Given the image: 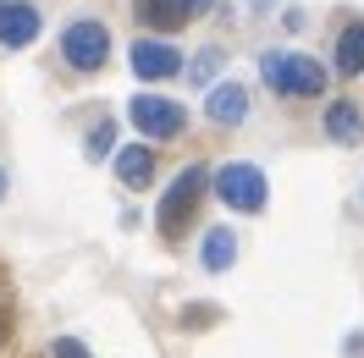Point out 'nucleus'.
Instances as JSON below:
<instances>
[{
    "label": "nucleus",
    "instance_id": "5",
    "mask_svg": "<svg viewBox=\"0 0 364 358\" xmlns=\"http://www.w3.org/2000/svg\"><path fill=\"white\" fill-rule=\"evenodd\" d=\"M127 116H133V127L138 133H149V138H182V127H188V111H182L177 99H160V94H138L133 105H127Z\"/></svg>",
    "mask_w": 364,
    "mask_h": 358
},
{
    "label": "nucleus",
    "instance_id": "17",
    "mask_svg": "<svg viewBox=\"0 0 364 358\" xmlns=\"http://www.w3.org/2000/svg\"><path fill=\"white\" fill-rule=\"evenodd\" d=\"M6 336H11V309L0 303V342H6Z\"/></svg>",
    "mask_w": 364,
    "mask_h": 358
},
{
    "label": "nucleus",
    "instance_id": "8",
    "mask_svg": "<svg viewBox=\"0 0 364 358\" xmlns=\"http://www.w3.org/2000/svg\"><path fill=\"white\" fill-rule=\"evenodd\" d=\"M199 11H210V0H138V23L155 28V33H177Z\"/></svg>",
    "mask_w": 364,
    "mask_h": 358
},
{
    "label": "nucleus",
    "instance_id": "1",
    "mask_svg": "<svg viewBox=\"0 0 364 358\" xmlns=\"http://www.w3.org/2000/svg\"><path fill=\"white\" fill-rule=\"evenodd\" d=\"M259 72H265V89H276L282 99H315V94H326V67L309 61V55H298V50H271Z\"/></svg>",
    "mask_w": 364,
    "mask_h": 358
},
{
    "label": "nucleus",
    "instance_id": "7",
    "mask_svg": "<svg viewBox=\"0 0 364 358\" xmlns=\"http://www.w3.org/2000/svg\"><path fill=\"white\" fill-rule=\"evenodd\" d=\"M39 39V6L33 0H0V45L23 50Z\"/></svg>",
    "mask_w": 364,
    "mask_h": 358
},
{
    "label": "nucleus",
    "instance_id": "11",
    "mask_svg": "<svg viewBox=\"0 0 364 358\" xmlns=\"http://www.w3.org/2000/svg\"><path fill=\"white\" fill-rule=\"evenodd\" d=\"M320 127H326V138H331V143H359V138H364V116H359V105H353V99H337V105H326Z\"/></svg>",
    "mask_w": 364,
    "mask_h": 358
},
{
    "label": "nucleus",
    "instance_id": "18",
    "mask_svg": "<svg viewBox=\"0 0 364 358\" xmlns=\"http://www.w3.org/2000/svg\"><path fill=\"white\" fill-rule=\"evenodd\" d=\"M0 199H6V166H0Z\"/></svg>",
    "mask_w": 364,
    "mask_h": 358
},
{
    "label": "nucleus",
    "instance_id": "9",
    "mask_svg": "<svg viewBox=\"0 0 364 358\" xmlns=\"http://www.w3.org/2000/svg\"><path fill=\"white\" fill-rule=\"evenodd\" d=\"M205 116L210 121H221V127H237V121H249V83H215L205 99Z\"/></svg>",
    "mask_w": 364,
    "mask_h": 358
},
{
    "label": "nucleus",
    "instance_id": "15",
    "mask_svg": "<svg viewBox=\"0 0 364 358\" xmlns=\"http://www.w3.org/2000/svg\"><path fill=\"white\" fill-rule=\"evenodd\" d=\"M111 138H116V121H100V127L89 133V155H94V160L111 155Z\"/></svg>",
    "mask_w": 364,
    "mask_h": 358
},
{
    "label": "nucleus",
    "instance_id": "3",
    "mask_svg": "<svg viewBox=\"0 0 364 358\" xmlns=\"http://www.w3.org/2000/svg\"><path fill=\"white\" fill-rule=\"evenodd\" d=\"M215 193H221V204H227V210H237V215H259V210H265V199H271L265 171H259V166H249V160L221 166V171H215Z\"/></svg>",
    "mask_w": 364,
    "mask_h": 358
},
{
    "label": "nucleus",
    "instance_id": "16",
    "mask_svg": "<svg viewBox=\"0 0 364 358\" xmlns=\"http://www.w3.org/2000/svg\"><path fill=\"white\" fill-rule=\"evenodd\" d=\"M50 353H55V358H94L89 347H83V342H77V336H61V342H55V347H50Z\"/></svg>",
    "mask_w": 364,
    "mask_h": 358
},
{
    "label": "nucleus",
    "instance_id": "10",
    "mask_svg": "<svg viewBox=\"0 0 364 358\" xmlns=\"http://www.w3.org/2000/svg\"><path fill=\"white\" fill-rule=\"evenodd\" d=\"M116 177H122V188H149V182H155V149H149V143L116 149Z\"/></svg>",
    "mask_w": 364,
    "mask_h": 358
},
{
    "label": "nucleus",
    "instance_id": "14",
    "mask_svg": "<svg viewBox=\"0 0 364 358\" xmlns=\"http://www.w3.org/2000/svg\"><path fill=\"white\" fill-rule=\"evenodd\" d=\"M215 72H221V50H205V55L193 61V83L205 89V83H210V77H215Z\"/></svg>",
    "mask_w": 364,
    "mask_h": 358
},
{
    "label": "nucleus",
    "instance_id": "12",
    "mask_svg": "<svg viewBox=\"0 0 364 358\" xmlns=\"http://www.w3.org/2000/svg\"><path fill=\"white\" fill-rule=\"evenodd\" d=\"M331 67H337V77H359V72H364V23H348L337 33Z\"/></svg>",
    "mask_w": 364,
    "mask_h": 358
},
{
    "label": "nucleus",
    "instance_id": "2",
    "mask_svg": "<svg viewBox=\"0 0 364 358\" xmlns=\"http://www.w3.org/2000/svg\"><path fill=\"white\" fill-rule=\"evenodd\" d=\"M205 182H210L205 166H188V171H177V177H171V188L160 193V210H155V221H160V232H166V237H177L182 226L193 221V210H199V199H205Z\"/></svg>",
    "mask_w": 364,
    "mask_h": 358
},
{
    "label": "nucleus",
    "instance_id": "4",
    "mask_svg": "<svg viewBox=\"0 0 364 358\" xmlns=\"http://www.w3.org/2000/svg\"><path fill=\"white\" fill-rule=\"evenodd\" d=\"M61 61H67L72 72H100L111 61V28L94 23V17L67 23V33H61Z\"/></svg>",
    "mask_w": 364,
    "mask_h": 358
},
{
    "label": "nucleus",
    "instance_id": "6",
    "mask_svg": "<svg viewBox=\"0 0 364 358\" xmlns=\"http://www.w3.org/2000/svg\"><path fill=\"white\" fill-rule=\"evenodd\" d=\"M127 61H133V72L144 77V83H166V77H177V72H182L177 45H166V39H138Z\"/></svg>",
    "mask_w": 364,
    "mask_h": 358
},
{
    "label": "nucleus",
    "instance_id": "13",
    "mask_svg": "<svg viewBox=\"0 0 364 358\" xmlns=\"http://www.w3.org/2000/svg\"><path fill=\"white\" fill-rule=\"evenodd\" d=\"M199 259H205V270H232V259H237V237H232V226H210L205 243H199Z\"/></svg>",
    "mask_w": 364,
    "mask_h": 358
}]
</instances>
